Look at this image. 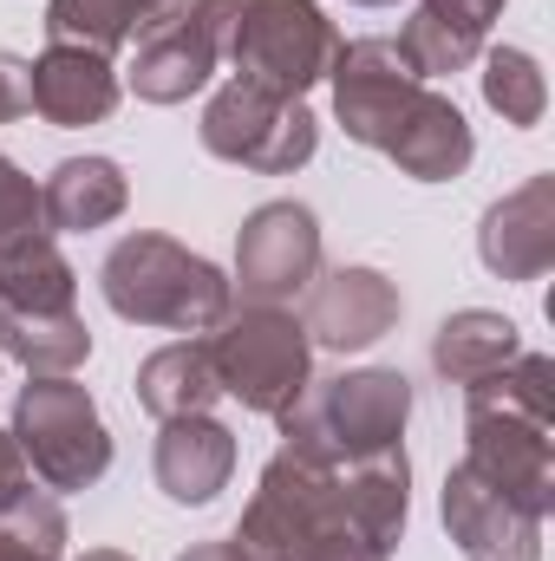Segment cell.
<instances>
[{
	"instance_id": "cell-17",
	"label": "cell",
	"mask_w": 555,
	"mask_h": 561,
	"mask_svg": "<svg viewBox=\"0 0 555 561\" xmlns=\"http://www.w3.org/2000/svg\"><path fill=\"white\" fill-rule=\"evenodd\" d=\"M406 510H412V463H406V450L360 457L340 477V523L380 561L406 542Z\"/></svg>"
},
{
	"instance_id": "cell-19",
	"label": "cell",
	"mask_w": 555,
	"mask_h": 561,
	"mask_svg": "<svg viewBox=\"0 0 555 561\" xmlns=\"http://www.w3.org/2000/svg\"><path fill=\"white\" fill-rule=\"evenodd\" d=\"M386 157H393L412 183H451V176L471 170L477 138H471V118L457 112V99H444V92L424 85L418 105L406 112V125H399V138L386 144Z\"/></svg>"
},
{
	"instance_id": "cell-26",
	"label": "cell",
	"mask_w": 555,
	"mask_h": 561,
	"mask_svg": "<svg viewBox=\"0 0 555 561\" xmlns=\"http://www.w3.org/2000/svg\"><path fill=\"white\" fill-rule=\"evenodd\" d=\"M484 105H490L503 125H517V131L543 125V112H550V79H543L536 53H523V46H490V53H484Z\"/></svg>"
},
{
	"instance_id": "cell-13",
	"label": "cell",
	"mask_w": 555,
	"mask_h": 561,
	"mask_svg": "<svg viewBox=\"0 0 555 561\" xmlns=\"http://www.w3.org/2000/svg\"><path fill=\"white\" fill-rule=\"evenodd\" d=\"M216 72V26L203 0H183L163 26H150L138 39V66H132V92L144 105H183L190 92H203Z\"/></svg>"
},
{
	"instance_id": "cell-31",
	"label": "cell",
	"mask_w": 555,
	"mask_h": 561,
	"mask_svg": "<svg viewBox=\"0 0 555 561\" xmlns=\"http://www.w3.org/2000/svg\"><path fill=\"white\" fill-rule=\"evenodd\" d=\"M177 561H242V556H236V542H196L190 556H177Z\"/></svg>"
},
{
	"instance_id": "cell-2",
	"label": "cell",
	"mask_w": 555,
	"mask_h": 561,
	"mask_svg": "<svg viewBox=\"0 0 555 561\" xmlns=\"http://www.w3.org/2000/svg\"><path fill=\"white\" fill-rule=\"evenodd\" d=\"M99 287H105L118 320L170 327V333H216L229 320V307H236V287H229V275L209 255H190L183 242H170L157 229L125 236L105 255Z\"/></svg>"
},
{
	"instance_id": "cell-6",
	"label": "cell",
	"mask_w": 555,
	"mask_h": 561,
	"mask_svg": "<svg viewBox=\"0 0 555 561\" xmlns=\"http://www.w3.org/2000/svg\"><path fill=\"white\" fill-rule=\"evenodd\" d=\"M209 359L223 379V399H242V412L281 419L314 386V340L281 307H229V320L209 333Z\"/></svg>"
},
{
	"instance_id": "cell-12",
	"label": "cell",
	"mask_w": 555,
	"mask_h": 561,
	"mask_svg": "<svg viewBox=\"0 0 555 561\" xmlns=\"http://www.w3.org/2000/svg\"><path fill=\"white\" fill-rule=\"evenodd\" d=\"M307 340L327 353H366L399 327V287L380 268H333L307 287Z\"/></svg>"
},
{
	"instance_id": "cell-4",
	"label": "cell",
	"mask_w": 555,
	"mask_h": 561,
	"mask_svg": "<svg viewBox=\"0 0 555 561\" xmlns=\"http://www.w3.org/2000/svg\"><path fill=\"white\" fill-rule=\"evenodd\" d=\"M216 26V59L236 66V79H256L269 92L307 99L333 59L340 33L314 0H203Z\"/></svg>"
},
{
	"instance_id": "cell-7",
	"label": "cell",
	"mask_w": 555,
	"mask_h": 561,
	"mask_svg": "<svg viewBox=\"0 0 555 561\" xmlns=\"http://www.w3.org/2000/svg\"><path fill=\"white\" fill-rule=\"evenodd\" d=\"M347 529L340 523V470L307 463L294 450H275L262 463V483L236 523V556L242 561H307L320 536Z\"/></svg>"
},
{
	"instance_id": "cell-33",
	"label": "cell",
	"mask_w": 555,
	"mask_h": 561,
	"mask_svg": "<svg viewBox=\"0 0 555 561\" xmlns=\"http://www.w3.org/2000/svg\"><path fill=\"white\" fill-rule=\"evenodd\" d=\"M353 7H399V0H353Z\"/></svg>"
},
{
	"instance_id": "cell-29",
	"label": "cell",
	"mask_w": 555,
	"mask_h": 561,
	"mask_svg": "<svg viewBox=\"0 0 555 561\" xmlns=\"http://www.w3.org/2000/svg\"><path fill=\"white\" fill-rule=\"evenodd\" d=\"M26 483H33V477H26V457H20L13 431H0V503H13Z\"/></svg>"
},
{
	"instance_id": "cell-14",
	"label": "cell",
	"mask_w": 555,
	"mask_h": 561,
	"mask_svg": "<svg viewBox=\"0 0 555 561\" xmlns=\"http://www.w3.org/2000/svg\"><path fill=\"white\" fill-rule=\"evenodd\" d=\"M477 255L497 280H543L555 268V176L517 183L503 203L484 209Z\"/></svg>"
},
{
	"instance_id": "cell-32",
	"label": "cell",
	"mask_w": 555,
	"mask_h": 561,
	"mask_svg": "<svg viewBox=\"0 0 555 561\" xmlns=\"http://www.w3.org/2000/svg\"><path fill=\"white\" fill-rule=\"evenodd\" d=\"M79 561H132L125 549H92V556H79Z\"/></svg>"
},
{
	"instance_id": "cell-18",
	"label": "cell",
	"mask_w": 555,
	"mask_h": 561,
	"mask_svg": "<svg viewBox=\"0 0 555 561\" xmlns=\"http://www.w3.org/2000/svg\"><path fill=\"white\" fill-rule=\"evenodd\" d=\"M497 13L503 0H418V13L399 33V53L412 59L418 79H451L484 53Z\"/></svg>"
},
{
	"instance_id": "cell-15",
	"label": "cell",
	"mask_w": 555,
	"mask_h": 561,
	"mask_svg": "<svg viewBox=\"0 0 555 561\" xmlns=\"http://www.w3.org/2000/svg\"><path fill=\"white\" fill-rule=\"evenodd\" d=\"M118 66L105 53H86V46H46L33 59V112L59 131H79V125H99L118 112Z\"/></svg>"
},
{
	"instance_id": "cell-23",
	"label": "cell",
	"mask_w": 555,
	"mask_h": 561,
	"mask_svg": "<svg viewBox=\"0 0 555 561\" xmlns=\"http://www.w3.org/2000/svg\"><path fill=\"white\" fill-rule=\"evenodd\" d=\"M183 0H46V39L53 46H86V53H118L163 26Z\"/></svg>"
},
{
	"instance_id": "cell-3",
	"label": "cell",
	"mask_w": 555,
	"mask_h": 561,
	"mask_svg": "<svg viewBox=\"0 0 555 561\" xmlns=\"http://www.w3.org/2000/svg\"><path fill=\"white\" fill-rule=\"evenodd\" d=\"M406 419H412V386H406V373H393V366H360V373L327 379L320 392L307 386L275 424H281V450L340 470V463L399 450Z\"/></svg>"
},
{
	"instance_id": "cell-24",
	"label": "cell",
	"mask_w": 555,
	"mask_h": 561,
	"mask_svg": "<svg viewBox=\"0 0 555 561\" xmlns=\"http://www.w3.org/2000/svg\"><path fill=\"white\" fill-rule=\"evenodd\" d=\"M0 313H79V275L46 229L0 249Z\"/></svg>"
},
{
	"instance_id": "cell-11",
	"label": "cell",
	"mask_w": 555,
	"mask_h": 561,
	"mask_svg": "<svg viewBox=\"0 0 555 561\" xmlns=\"http://www.w3.org/2000/svg\"><path fill=\"white\" fill-rule=\"evenodd\" d=\"M438 516H444V529H451V542H457L464 561H543V516L517 510L471 463H451L444 470Z\"/></svg>"
},
{
	"instance_id": "cell-10",
	"label": "cell",
	"mask_w": 555,
	"mask_h": 561,
	"mask_svg": "<svg viewBox=\"0 0 555 561\" xmlns=\"http://www.w3.org/2000/svg\"><path fill=\"white\" fill-rule=\"evenodd\" d=\"M320 275V222L307 203H262L236 236V280L249 307H281Z\"/></svg>"
},
{
	"instance_id": "cell-25",
	"label": "cell",
	"mask_w": 555,
	"mask_h": 561,
	"mask_svg": "<svg viewBox=\"0 0 555 561\" xmlns=\"http://www.w3.org/2000/svg\"><path fill=\"white\" fill-rule=\"evenodd\" d=\"M0 353L33 379H72L92 359V327L79 313H0Z\"/></svg>"
},
{
	"instance_id": "cell-8",
	"label": "cell",
	"mask_w": 555,
	"mask_h": 561,
	"mask_svg": "<svg viewBox=\"0 0 555 561\" xmlns=\"http://www.w3.org/2000/svg\"><path fill=\"white\" fill-rule=\"evenodd\" d=\"M203 150L236 163V170H262V176H294L314 150H320V118L307 112V99L269 92L256 79H229L209 105H203Z\"/></svg>"
},
{
	"instance_id": "cell-21",
	"label": "cell",
	"mask_w": 555,
	"mask_h": 561,
	"mask_svg": "<svg viewBox=\"0 0 555 561\" xmlns=\"http://www.w3.org/2000/svg\"><path fill=\"white\" fill-rule=\"evenodd\" d=\"M216 399H223V379H216V359H209V340H203V333L157 346V353L138 366V405L157 424L203 419Z\"/></svg>"
},
{
	"instance_id": "cell-9",
	"label": "cell",
	"mask_w": 555,
	"mask_h": 561,
	"mask_svg": "<svg viewBox=\"0 0 555 561\" xmlns=\"http://www.w3.org/2000/svg\"><path fill=\"white\" fill-rule=\"evenodd\" d=\"M327 85H333L340 131L353 144H366V150H386L399 138L406 112L424 92V79L412 72V59L399 53V39H353V46H340Z\"/></svg>"
},
{
	"instance_id": "cell-20",
	"label": "cell",
	"mask_w": 555,
	"mask_h": 561,
	"mask_svg": "<svg viewBox=\"0 0 555 561\" xmlns=\"http://www.w3.org/2000/svg\"><path fill=\"white\" fill-rule=\"evenodd\" d=\"M132 203V183L112 157H66L46 183H39V216H46V236H86V229H105L118 222Z\"/></svg>"
},
{
	"instance_id": "cell-22",
	"label": "cell",
	"mask_w": 555,
	"mask_h": 561,
	"mask_svg": "<svg viewBox=\"0 0 555 561\" xmlns=\"http://www.w3.org/2000/svg\"><path fill=\"white\" fill-rule=\"evenodd\" d=\"M523 353V327L510 313H490V307H464L438 327L431 340V366L444 386H477L490 373H503L510 359Z\"/></svg>"
},
{
	"instance_id": "cell-1",
	"label": "cell",
	"mask_w": 555,
	"mask_h": 561,
	"mask_svg": "<svg viewBox=\"0 0 555 561\" xmlns=\"http://www.w3.org/2000/svg\"><path fill=\"white\" fill-rule=\"evenodd\" d=\"M464 463L517 510H555V359L517 353L503 373L464 386Z\"/></svg>"
},
{
	"instance_id": "cell-5",
	"label": "cell",
	"mask_w": 555,
	"mask_h": 561,
	"mask_svg": "<svg viewBox=\"0 0 555 561\" xmlns=\"http://www.w3.org/2000/svg\"><path fill=\"white\" fill-rule=\"evenodd\" d=\"M13 444L26 457V477L46 490H92L112 470V431L99 419L92 392L79 379H26L13 399Z\"/></svg>"
},
{
	"instance_id": "cell-30",
	"label": "cell",
	"mask_w": 555,
	"mask_h": 561,
	"mask_svg": "<svg viewBox=\"0 0 555 561\" xmlns=\"http://www.w3.org/2000/svg\"><path fill=\"white\" fill-rule=\"evenodd\" d=\"M307 561H380V556H373L353 529H333V536H320V542H314V556H307Z\"/></svg>"
},
{
	"instance_id": "cell-28",
	"label": "cell",
	"mask_w": 555,
	"mask_h": 561,
	"mask_svg": "<svg viewBox=\"0 0 555 561\" xmlns=\"http://www.w3.org/2000/svg\"><path fill=\"white\" fill-rule=\"evenodd\" d=\"M20 112H33V59L0 53V125H13Z\"/></svg>"
},
{
	"instance_id": "cell-16",
	"label": "cell",
	"mask_w": 555,
	"mask_h": 561,
	"mask_svg": "<svg viewBox=\"0 0 555 561\" xmlns=\"http://www.w3.org/2000/svg\"><path fill=\"white\" fill-rule=\"evenodd\" d=\"M236 477V431L203 419H170L157 431V490L183 510L216 503V490H229Z\"/></svg>"
},
{
	"instance_id": "cell-27",
	"label": "cell",
	"mask_w": 555,
	"mask_h": 561,
	"mask_svg": "<svg viewBox=\"0 0 555 561\" xmlns=\"http://www.w3.org/2000/svg\"><path fill=\"white\" fill-rule=\"evenodd\" d=\"M39 229H46V216H39V183L0 150V249L20 242V236H39Z\"/></svg>"
}]
</instances>
